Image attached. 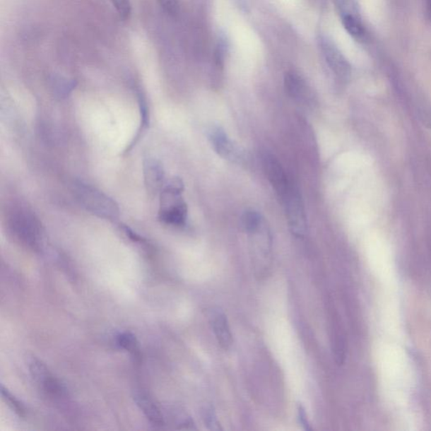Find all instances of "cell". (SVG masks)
Wrapping results in <instances>:
<instances>
[{
    "label": "cell",
    "mask_w": 431,
    "mask_h": 431,
    "mask_svg": "<svg viewBox=\"0 0 431 431\" xmlns=\"http://www.w3.org/2000/svg\"><path fill=\"white\" fill-rule=\"evenodd\" d=\"M188 208L182 195L166 191H160V208L158 218L172 226H183L187 223Z\"/></svg>",
    "instance_id": "3957f363"
},
{
    "label": "cell",
    "mask_w": 431,
    "mask_h": 431,
    "mask_svg": "<svg viewBox=\"0 0 431 431\" xmlns=\"http://www.w3.org/2000/svg\"><path fill=\"white\" fill-rule=\"evenodd\" d=\"M74 193L83 208L100 218L115 221L120 215L117 202L90 184L77 182L74 184Z\"/></svg>",
    "instance_id": "6da1fadb"
},
{
    "label": "cell",
    "mask_w": 431,
    "mask_h": 431,
    "mask_svg": "<svg viewBox=\"0 0 431 431\" xmlns=\"http://www.w3.org/2000/svg\"><path fill=\"white\" fill-rule=\"evenodd\" d=\"M208 318L218 344L223 349H230L232 344V336L226 314L217 307L209 311Z\"/></svg>",
    "instance_id": "30bf717a"
},
{
    "label": "cell",
    "mask_w": 431,
    "mask_h": 431,
    "mask_svg": "<svg viewBox=\"0 0 431 431\" xmlns=\"http://www.w3.org/2000/svg\"><path fill=\"white\" fill-rule=\"evenodd\" d=\"M29 367L35 381L47 395L52 398H63L65 396L64 385L56 379L45 365L34 359L30 362Z\"/></svg>",
    "instance_id": "ba28073f"
},
{
    "label": "cell",
    "mask_w": 431,
    "mask_h": 431,
    "mask_svg": "<svg viewBox=\"0 0 431 431\" xmlns=\"http://www.w3.org/2000/svg\"><path fill=\"white\" fill-rule=\"evenodd\" d=\"M318 43L320 52L329 69L338 78L343 81L348 79L350 76V66L336 44L324 35H319Z\"/></svg>",
    "instance_id": "5b68a950"
},
{
    "label": "cell",
    "mask_w": 431,
    "mask_h": 431,
    "mask_svg": "<svg viewBox=\"0 0 431 431\" xmlns=\"http://www.w3.org/2000/svg\"><path fill=\"white\" fill-rule=\"evenodd\" d=\"M134 400L153 425L160 428L165 425V418L163 416L162 411L150 396L143 391H136Z\"/></svg>",
    "instance_id": "7c38bea8"
},
{
    "label": "cell",
    "mask_w": 431,
    "mask_h": 431,
    "mask_svg": "<svg viewBox=\"0 0 431 431\" xmlns=\"http://www.w3.org/2000/svg\"><path fill=\"white\" fill-rule=\"evenodd\" d=\"M123 230H124L127 236H129L131 240H134V241L142 240V237H141L138 234H136V232L131 230L130 228L125 226L123 227Z\"/></svg>",
    "instance_id": "cb8c5ba5"
},
{
    "label": "cell",
    "mask_w": 431,
    "mask_h": 431,
    "mask_svg": "<svg viewBox=\"0 0 431 431\" xmlns=\"http://www.w3.org/2000/svg\"><path fill=\"white\" fill-rule=\"evenodd\" d=\"M290 231L297 237H305L307 231L305 206L300 194L293 187L283 199Z\"/></svg>",
    "instance_id": "277c9868"
},
{
    "label": "cell",
    "mask_w": 431,
    "mask_h": 431,
    "mask_svg": "<svg viewBox=\"0 0 431 431\" xmlns=\"http://www.w3.org/2000/svg\"><path fill=\"white\" fill-rule=\"evenodd\" d=\"M138 104L141 114V130L139 133H142V131L147 129L149 124V111L146 98L142 92L138 91Z\"/></svg>",
    "instance_id": "ac0fdd59"
},
{
    "label": "cell",
    "mask_w": 431,
    "mask_h": 431,
    "mask_svg": "<svg viewBox=\"0 0 431 431\" xmlns=\"http://www.w3.org/2000/svg\"><path fill=\"white\" fill-rule=\"evenodd\" d=\"M262 165L266 177L272 187L281 200L288 194L293 187L289 182L288 175L285 174L283 165L278 160L270 153H265L262 157Z\"/></svg>",
    "instance_id": "8992f818"
},
{
    "label": "cell",
    "mask_w": 431,
    "mask_h": 431,
    "mask_svg": "<svg viewBox=\"0 0 431 431\" xmlns=\"http://www.w3.org/2000/svg\"><path fill=\"white\" fill-rule=\"evenodd\" d=\"M10 225L13 234L22 244L33 249L40 248L42 237L41 224L33 213L26 210L17 211L12 215Z\"/></svg>",
    "instance_id": "7a4b0ae2"
},
{
    "label": "cell",
    "mask_w": 431,
    "mask_h": 431,
    "mask_svg": "<svg viewBox=\"0 0 431 431\" xmlns=\"http://www.w3.org/2000/svg\"><path fill=\"white\" fill-rule=\"evenodd\" d=\"M428 6H429V11L430 13V16H431V0H428Z\"/></svg>",
    "instance_id": "d4e9b609"
},
{
    "label": "cell",
    "mask_w": 431,
    "mask_h": 431,
    "mask_svg": "<svg viewBox=\"0 0 431 431\" xmlns=\"http://www.w3.org/2000/svg\"><path fill=\"white\" fill-rule=\"evenodd\" d=\"M297 412H298L299 421H300V423L303 426V428H305L307 430H312L309 419H307V415L305 408H303L302 406H301V404H299V406H298Z\"/></svg>",
    "instance_id": "603a6c76"
},
{
    "label": "cell",
    "mask_w": 431,
    "mask_h": 431,
    "mask_svg": "<svg viewBox=\"0 0 431 431\" xmlns=\"http://www.w3.org/2000/svg\"><path fill=\"white\" fill-rule=\"evenodd\" d=\"M160 7L170 16L178 15L179 6L178 0H158Z\"/></svg>",
    "instance_id": "7402d4cb"
},
{
    "label": "cell",
    "mask_w": 431,
    "mask_h": 431,
    "mask_svg": "<svg viewBox=\"0 0 431 431\" xmlns=\"http://www.w3.org/2000/svg\"><path fill=\"white\" fill-rule=\"evenodd\" d=\"M285 90L290 98L301 103H309L313 99L310 87L301 76L295 72L285 73L284 78Z\"/></svg>",
    "instance_id": "8fae6325"
},
{
    "label": "cell",
    "mask_w": 431,
    "mask_h": 431,
    "mask_svg": "<svg viewBox=\"0 0 431 431\" xmlns=\"http://www.w3.org/2000/svg\"><path fill=\"white\" fill-rule=\"evenodd\" d=\"M114 8L122 20L130 19L131 15V4L130 0H111Z\"/></svg>",
    "instance_id": "d6986e66"
},
{
    "label": "cell",
    "mask_w": 431,
    "mask_h": 431,
    "mask_svg": "<svg viewBox=\"0 0 431 431\" xmlns=\"http://www.w3.org/2000/svg\"><path fill=\"white\" fill-rule=\"evenodd\" d=\"M1 393L4 398L10 404L13 410L18 413L20 416H24L25 413V408L20 403L19 400L13 397V395L7 389H4V386H1Z\"/></svg>",
    "instance_id": "ffe728a7"
},
{
    "label": "cell",
    "mask_w": 431,
    "mask_h": 431,
    "mask_svg": "<svg viewBox=\"0 0 431 431\" xmlns=\"http://www.w3.org/2000/svg\"><path fill=\"white\" fill-rule=\"evenodd\" d=\"M145 186L148 192L156 194L165 186V171L160 161L153 158H148L143 162Z\"/></svg>",
    "instance_id": "9c48e42d"
},
{
    "label": "cell",
    "mask_w": 431,
    "mask_h": 431,
    "mask_svg": "<svg viewBox=\"0 0 431 431\" xmlns=\"http://www.w3.org/2000/svg\"><path fill=\"white\" fill-rule=\"evenodd\" d=\"M208 137L216 153L225 160L232 162H240L243 157V152L240 147L228 138L226 131L221 126H211Z\"/></svg>",
    "instance_id": "52a82bcc"
},
{
    "label": "cell",
    "mask_w": 431,
    "mask_h": 431,
    "mask_svg": "<svg viewBox=\"0 0 431 431\" xmlns=\"http://www.w3.org/2000/svg\"><path fill=\"white\" fill-rule=\"evenodd\" d=\"M342 24L350 36L356 39L364 36L365 30L363 25L358 19H356V17L350 14V13H343Z\"/></svg>",
    "instance_id": "9a60e30c"
},
{
    "label": "cell",
    "mask_w": 431,
    "mask_h": 431,
    "mask_svg": "<svg viewBox=\"0 0 431 431\" xmlns=\"http://www.w3.org/2000/svg\"><path fill=\"white\" fill-rule=\"evenodd\" d=\"M241 224L244 230L253 235L261 230L263 225V218L256 211L247 210L242 215Z\"/></svg>",
    "instance_id": "5bb4252c"
},
{
    "label": "cell",
    "mask_w": 431,
    "mask_h": 431,
    "mask_svg": "<svg viewBox=\"0 0 431 431\" xmlns=\"http://www.w3.org/2000/svg\"><path fill=\"white\" fill-rule=\"evenodd\" d=\"M417 109L421 122H423L426 127L431 129V107L430 104L427 102H420L419 107Z\"/></svg>",
    "instance_id": "44dd1931"
},
{
    "label": "cell",
    "mask_w": 431,
    "mask_h": 431,
    "mask_svg": "<svg viewBox=\"0 0 431 431\" xmlns=\"http://www.w3.org/2000/svg\"><path fill=\"white\" fill-rule=\"evenodd\" d=\"M202 419H203L206 427L209 430H222L221 425H220L217 415H216L212 406H206L202 410Z\"/></svg>",
    "instance_id": "e0dca14e"
},
{
    "label": "cell",
    "mask_w": 431,
    "mask_h": 431,
    "mask_svg": "<svg viewBox=\"0 0 431 431\" xmlns=\"http://www.w3.org/2000/svg\"><path fill=\"white\" fill-rule=\"evenodd\" d=\"M117 345L120 348L129 351L130 353L138 355L139 354V343L134 334L129 332L119 333L116 338Z\"/></svg>",
    "instance_id": "2e32d148"
},
{
    "label": "cell",
    "mask_w": 431,
    "mask_h": 431,
    "mask_svg": "<svg viewBox=\"0 0 431 431\" xmlns=\"http://www.w3.org/2000/svg\"><path fill=\"white\" fill-rule=\"evenodd\" d=\"M52 91L60 99L67 98L71 92L76 89L77 82L73 79H69L64 76L54 74L50 79Z\"/></svg>",
    "instance_id": "4fadbf2b"
}]
</instances>
